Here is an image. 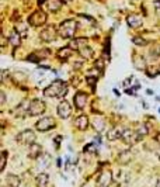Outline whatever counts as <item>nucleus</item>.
<instances>
[{
  "mask_svg": "<svg viewBox=\"0 0 160 187\" xmlns=\"http://www.w3.org/2000/svg\"><path fill=\"white\" fill-rule=\"evenodd\" d=\"M67 93V85L63 80H54L48 87L44 89V94L46 97H56V98H63Z\"/></svg>",
  "mask_w": 160,
  "mask_h": 187,
  "instance_id": "1",
  "label": "nucleus"
},
{
  "mask_svg": "<svg viewBox=\"0 0 160 187\" xmlns=\"http://www.w3.org/2000/svg\"><path fill=\"white\" fill-rule=\"evenodd\" d=\"M77 30V21L73 19L69 20H65L59 24L58 27V34L61 38H65V40H72L75 37V33Z\"/></svg>",
  "mask_w": 160,
  "mask_h": 187,
  "instance_id": "2",
  "label": "nucleus"
},
{
  "mask_svg": "<svg viewBox=\"0 0 160 187\" xmlns=\"http://www.w3.org/2000/svg\"><path fill=\"white\" fill-rule=\"evenodd\" d=\"M35 132L32 131V129H24V131H21L20 134L15 137V141L18 142V144H21V145H32L35 144Z\"/></svg>",
  "mask_w": 160,
  "mask_h": 187,
  "instance_id": "3",
  "label": "nucleus"
},
{
  "mask_svg": "<svg viewBox=\"0 0 160 187\" xmlns=\"http://www.w3.org/2000/svg\"><path fill=\"white\" fill-rule=\"evenodd\" d=\"M122 142L127 145H135L138 144L141 139H142V135L139 134L138 131H135V129H124V132H122V137H121Z\"/></svg>",
  "mask_w": 160,
  "mask_h": 187,
  "instance_id": "4",
  "label": "nucleus"
},
{
  "mask_svg": "<svg viewBox=\"0 0 160 187\" xmlns=\"http://www.w3.org/2000/svg\"><path fill=\"white\" fill-rule=\"evenodd\" d=\"M46 23V14L42 10H37L28 15V24L31 27H41Z\"/></svg>",
  "mask_w": 160,
  "mask_h": 187,
  "instance_id": "5",
  "label": "nucleus"
},
{
  "mask_svg": "<svg viewBox=\"0 0 160 187\" xmlns=\"http://www.w3.org/2000/svg\"><path fill=\"white\" fill-rule=\"evenodd\" d=\"M46 110V106L42 100H39V98H35V100L30 101V108H28V114L32 117L35 115H41L42 113H45Z\"/></svg>",
  "mask_w": 160,
  "mask_h": 187,
  "instance_id": "6",
  "label": "nucleus"
},
{
  "mask_svg": "<svg viewBox=\"0 0 160 187\" xmlns=\"http://www.w3.org/2000/svg\"><path fill=\"white\" fill-rule=\"evenodd\" d=\"M58 35V30L54 27V25H48L44 30H41L39 33V40L44 41V42H52V41L56 40Z\"/></svg>",
  "mask_w": 160,
  "mask_h": 187,
  "instance_id": "7",
  "label": "nucleus"
},
{
  "mask_svg": "<svg viewBox=\"0 0 160 187\" xmlns=\"http://www.w3.org/2000/svg\"><path fill=\"white\" fill-rule=\"evenodd\" d=\"M112 180H114L112 172H111V170L104 169V170L100 172L98 177H97V186H98V187H110V186H111V183H112Z\"/></svg>",
  "mask_w": 160,
  "mask_h": 187,
  "instance_id": "8",
  "label": "nucleus"
},
{
  "mask_svg": "<svg viewBox=\"0 0 160 187\" xmlns=\"http://www.w3.org/2000/svg\"><path fill=\"white\" fill-rule=\"evenodd\" d=\"M55 125H56V124H55V120L52 118V117H42L41 120L37 121L35 128L38 129V131H41V132H45V131L52 129Z\"/></svg>",
  "mask_w": 160,
  "mask_h": 187,
  "instance_id": "9",
  "label": "nucleus"
},
{
  "mask_svg": "<svg viewBox=\"0 0 160 187\" xmlns=\"http://www.w3.org/2000/svg\"><path fill=\"white\" fill-rule=\"evenodd\" d=\"M56 111H58V115L61 117L62 120H66V118L70 117V114H72V107H70V104L66 100H62L61 103L58 104Z\"/></svg>",
  "mask_w": 160,
  "mask_h": 187,
  "instance_id": "10",
  "label": "nucleus"
},
{
  "mask_svg": "<svg viewBox=\"0 0 160 187\" xmlns=\"http://www.w3.org/2000/svg\"><path fill=\"white\" fill-rule=\"evenodd\" d=\"M87 94H86L84 92H77L75 94V97H73V103H75L76 108L77 110H83V108L86 107V104H87Z\"/></svg>",
  "mask_w": 160,
  "mask_h": 187,
  "instance_id": "11",
  "label": "nucleus"
},
{
  "mask_svg": "<svg viewBox=\"0 0 160 187\" xmlns=\"http://www.w3.org/2000/svg\"><path fill=\"white\" fill-rule=\"evenodd\" d=\"M42 154H44V149L39 144H32L28 148V158L30 159H38Z\"/></svg>",
  "mask_w": 160,
  "mask_h": 187,
  "instance_id": "12",
  "label": "nucleus"
},
{
  "mask_svg": "<svg viewBox=\"0 0 160 187\" xmlns=\"http://www.w3.org/2000/svg\"><path fill=\"white\" fill-rule=\"evenodd\" d=\"M124 129L125 128H121V127H115V128L108 129V132H107V139H108V141H117V139H121Z\"/></svg>",
  "mask_w": 160,
  "mask_h": 187,
  "instance_id": "13",
  "label": "nucleus"
},
{
  "mask_svg": "<svg viewBox=\"0 0 160 187\" xmlns=\"http://www.w3.org/2000/svg\"><path fill=\"white\" fill-rule=\"evenodd\" d=\"M127 23L131 28H139L141 25H142L143 20H142V17L138 15V14H131V15L127 17Z\"/></svg>",
  "mask_w": 160,
  "mask_h": 187,
  "instance_id": "14",
  "label": "nucleus"
},
{
  "mask_svg": "<svg viewBox=\"0 0 160 187\" xmlns=\"http://www.w3.org/2000/svg\"><path fill=\"white\" fill-rule=\"evenodd\" d=\"M75 125L79 131H84L89 127V117L87 115H79L75 120Z\"/></svg>",
  "mask_w": 160,
  "mask_h": 187,
  "instance_id": "15",
  "label": "nucleus"
},
{
  "mask_svg": "<svg viewBox=\"0 0 160 187\" xmlns=\"http://www.w3.org/2000/svg\"><path fill=\"white\" fill-rule=\"evenodd\" d=\"M62 4H63V0H46V9H48V11H52V13H56L58 10L62 7Z\"/></svg>",
  "mask_w": 160,
  "mask_h": 187,
  "instance_id": "16",
  "label": "nucleus"
},
{
  "mask_svg": "<svg viewBox=\"0 0 160 187\" xmlns=\"http://www.w3.org/2000/svg\"><path fill=\"white\" fill-rule=\"evenodd\" d=\"M131 159H132V150H122L121 154L118 155V163L119 165H127V163L131 162Z\"/></svg>",
  "mask_w": 160,
  "mask_h": 187,
  "instance_id": "17",
  "label": "nucleus"
},
{
  "mask_svg": "<svg viewBox=\"0 0 160 187\" xmlns=\"http://www.w3.org/2000/svg\"><path fill=\"white\" fill-rule=\"evenodd\" d=\"M6 183L9 184V187H20L21 186V179L14 173H9L6 177Z\"/></svg>",
  "mask_w": 160,
  "mask_h": 187,
  "instance_id": "18",
  "label": "nucleus"
},
{
  "mask_svg": "<svg viewBox=\"0 0 160 187\" xmlns=\"http://www.w3.org/2000/svg\"><path fill=\"white\" fill-rule=\"evenodd\" d=\"M133 66L138 69V71H145L146 69V61L142 55H138L135 54L133 55Z\"/></svg>",
  "mask_w": 160,
  "mask_h": 187,
  "instance_id": "19",
  "label": "nucleus"
},
{
  "mask_svg": "<svg viewBox=\"0 0 160 187\" xmlns=\"http://www.w3.org/2000/svg\"><path fill=\"white\" fill-rule=\"evenodd\" d=\"M72 54H73V49L67 45V46H63V48L58 49L56 55H58V58H59V59H63V61H66V59H69L70 56H72Z\"/></svg>",
  "mask_w": 160,
  "mask_h": 187,
  "instance_id": "20",
  "label": "nucleus"
},
{
  "mask_svg": "<svg viewBox=\"0 0 160 187\" xmlns=\"http://www.w3.org/2000/svg\"><path fill=\"white\" fill-rule=\"evenodd\" d=\"M79 54L83 59H91L94 56V49L89 45H83L82 48L79 49Z\"/></svg>",
  "mask_w": 160,
  "mask_h": 187,
  "instance_id": "21",
  "label": "nucleus"
},
{
  "mask_svg": "<svg viewBox=\"0 0 160 187\" xmlns=\"http://www.w3.org/2000/svg\"><path fill=\"white\" fill-rule=\"evenodd\" d=\"M51 165V156L48 154H42L38 158V167L39 169H46Z\"/></svg>",
  "mask_w": 160,
  "mask_h": 187,
  "instance_id": "22",
  "label": "nucleus"
},
{
  "mask_svg": "<svg viewBox=\"0 0 160 187\" xmlns=\"http://www.w3.org/2000/svg\"><path fill=\"white\" fill-rule=\"evenodd\" d=\"M83 45H87V40L86 38H76V40H72L70 41V44H69V46L72 49H80Z\"/></svg>",
  "mask_w": 160,
  "mask_h": 187,
  "instance_id": "23",
  "label": "nucleus"
},
{
  "mask_svg": "<svg viewBox=\"0 0 160 187\" xmlns=\"http://www.w3.org/2000/svg\"><path fill=\"white\" fill-rule=\"evenodd\" d=\"M93 127L96 131L101 132L104 128H106V120H104L103 117H96L93 120Z\"/></svg>",
  "mask_w": 160,
  "mask_h": 187,
  "instance_id": "24",
  "label": "nucleus"
},
{
  "mask_svg": "<svg viewBox=\"0 0 160 187\" xmlns=\"http://www.w3.org/2000/svg\"><path fill=\"white\" fill-rule=\"evenodd\" d=\"M9 42L11 44L14 48H17V46L20 45V42H21V35L18 34V31H13L11 35L9 37Z\"/></svg>",
  "mask_w": 160,
  "mask_h": 187,
  "instance_id": "25",
  "label": "nucleus"
},
{
  "mask_svg": "<svg viewBox=\"0 0 160 187\" xmlns=\"http://www.w3.org/2000/svg\"><path fill=\"white\" fill-rule=\"evenodd\" d=\"M48 183H49V176L46 173H39L37 176V184H38V187H46Z\"/></svg>",
  "mask_w": 160,
  "mask_h": 187,
  "instance_id": "26",
  "label": "nucleus"
},
{
  "mask_svg": "<svg viewBox=\"0 0 160 187\" xmlns=\"http://www.w3.org/2000/svg\"><path fill=\"white\" fill-rule=\"evenodd\" d=\"M114 179L117 181H119V183H127L128 181V173H125L124 170H118Z\"/></svg>",
  "mask_w": 160,
  "mask_h": 187,
  "instance_id": "27",
  "label": "nucleus"
},
{
  "mask_svg": "<svg viewBox=\"0 0 160 187\" xmlns=\"http://www.w3.org/2000/svg\"><path fill=\"white\" fill-rule=\"evenodd\" d=\"M132 42L135 44V45H139V46L148 45V41H146L145 38H142V37H133V38H132Z\"/></svg>",
  "mask_w": 160,
  "mask_h": 187,
  "instance_id": "28",
  "label": "nucleus"
},
{
  "mask_svg": "<svg viewBox=\"0 0 160 187\" xmlns=\"http://www.w3.org/2000/svg\"><path fill=\"white\" fill-rule=\"evenodd\" d=\"M6 162H7V152L3 149V150H2V163H0V172H3V170H4Z\"/></svg>",
  "mask_w": 160,
  "mask_h": 187,
  "instance_id": "29",
  "label": "nucleus"
},
{
  "mask_svg": "<svg viewBox=\"0 0 160 187\" xmlns=\"http://www.w3.org/2000/svg\"><path fill=\"white\" fill-rule=\"evenodd\" d=\"M27 61L28 62H34V63H38V62L41 61V58L37 55V52H32V54H30V55L27 56Z\"/></svg>",
  "mask_w": 160,
  "mask_h": 187,
  "instance_id": "30",
  "label": "nucleus"
},
{
  "mask_svg": "<svg viewBox=\"0 0 160 187\" xmlns=\"http://www.w3.org/2000/svg\"><path fill=\"white\" fill-rule=\"evenodd\" d=\"M138 132H139V134H141V135H142V137H143V135H146V134H148V128H146V125L141 127V129H138Z\"/></svg>",
  "mask_w": 160,
  "mask_h": 187,
  "instance_id": "31",
  "label": "nucleus"
},
{
  "mask_svg": "<svg viewBox=\"0 0 160 187\" xmlns=\"http://www.w3.org/2000/svg\"><path fill=\"white\" fill-rule=\"evenodd\" d=\"M153 6H154V10H156L157 13H160V0H154Z\"/></svg>",
  "mask_w": 160,
  "mask_h": 187,
  "instance_id": "32",
  "label": "nucleus"
},
{
  "mask_svg": "<svg viewBox=\"0 0 160 187\" xmlns=\"http://www.w3.org/2000/svg\"><path fill=\"white\" fill-rule=\"evenodd\" d=\"M61 139H62V137H56L55 138V144H56V146L59 145V142H61Z\"/></svg>",
  "mask_w": 160,
  "mask_h": 187,
  "instance_id": "33",
  "label": "nucleus"
},
{
  "mask_svg": "<svg viewBox=\"0 0 160 187\" xmlns=\"http://www.w3.org/2000/svg\"><path fill=\"white\" fill-rule=\"evenodd\" d=\"M125 92H127L129 96H135V93H133V90H131V89H127V90H125Z\"/></svg>",
  "mask_w": 160,
  "mask_h": 187,
  "instance_id": "34",
  "label": "nucleus"
},
{
  "mask_svg": "<svg viewBox=\"0 0 160 187\" xmlns=\"http://www.w3.org/2000/svg\"><path fill=\"white\" fill-rule=\"evenodd\" d=\"M154 139H156V142H159V144H160V132H159V134H156Z\"/></svg>",
  "mask_w": 160,
  "mask_h": 187,
  "instance_id": "35",
  "label": "nucleus"
},
{
  "mask_svg": "<svg viewBox=\"0 0 160 187\" xmlns=\"http://www.w3.org/2000/svg\"><path fill=\"white\" fill-rule=\"evenodd\" d=\"M44 3H46V0H38V6H39V7L42 6Z\"/></svg>",
  "mask_w": 160,
  "mask_h": 187,
  "instance_id": "36",
  "label": "nucleus"
},
{
  "mask_svg": "<svg viewBox=\"0 0 160 187\" xmlns=\"http://www.w3.org/2000/svg\"><path fill=\"white\" fill-rule=\"evenodd\" d=\"M4 101H6V97H4V93H2V106L4 104Z\"/></svg>",
  "mask_w": 160,
  "mask_h": 187,
  "instance_id": "37",
  "label": "nucleus"
},
{
  "mask_svg": "<svg viewBox=\"0 0 160 187\" xmlns=\"http://www.w3.org/2000/svg\"><path fill=\"white\" fill-rule=\"evenodd\" d=\"M156 187H160V177H157L156 180Z\"/></svg>",
  "mask_w": 160,
  "mask_h": 187,
  "instance_id": "38",
  "label": "nucleus"
},
{
  "mask_svg": "<svg viewBox=\"0 0 160 187\" xmlns=\"http://www.w3.org/2000/svg\"><path fill=\"white\" fill-rule=\"evenodd\" d=\"M114 93H115V94H117V96H121V94H119V92H118L117 89H114Z\"/></svg>",
  "mask_w": 160,
  "mask_h": 187,
  "instance_id": "39",
  "label": "nucleus"
},
{
  "mask_svg": "<svg viewBox=\"0 0 160 187\" xmlns=\"http://www.w3.org/2000/svg\"><path fill=\"white\" fill-rule=\"evenodd\" d=\"M65 3H69V2H72V0H63Z\"/></svg>",
  "mask_w": 160,
  "mask_h": 187,
  "instance_id": "40",
  "label": "nucleus"
},
{
  "mask_svg": "<svg viewBox=\"0 0 160 187\" xmlns=\"http://www.w3.org/2000/svg\"><path fill=\"white\" fill-rule=\"evenodd\" d=\"M159 111H160V110H159Z\"/></svg>",
  "mask_w": 160,
  "mask_h": 187,
  "instance_id": "41",
  "label": "nucleus"
}]
</instances>
